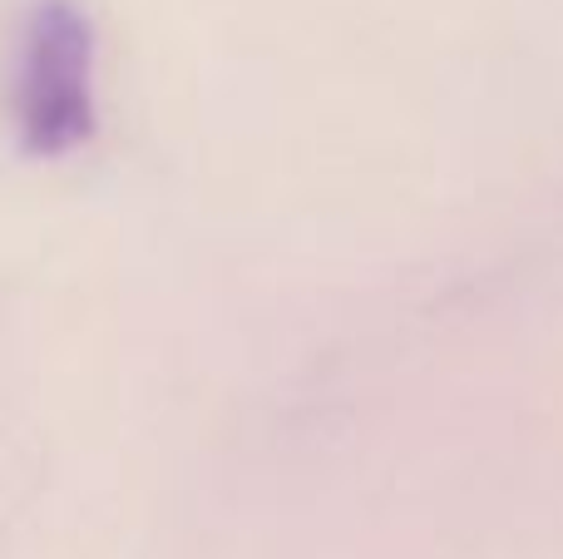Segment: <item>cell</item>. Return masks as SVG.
<instances>
[{
  "label": "cell",
  "mask_w": 563,
  "mask_h": 559,
  "mask_svg": "<svg viewBox=\"0 0 563 559\" xmlns=\"http://www.w3.org/2000/svg\"><path fill=\"white\" fill-rule=\"evenodd\" d=\"M10 119L25 154L59 158L95 139V30L69 0H40L20 30Z\"/></svg>",
  "instance_id": "6da1fadb"
}]
</instances>
